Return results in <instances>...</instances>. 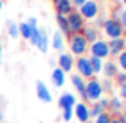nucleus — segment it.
I'll return each mask as SVG.
<instances>
[{
    "label": "nucleus",
    "mask_w": 126,
    "mask_h": 123,
    "mask_svg": "<svg viewBox=\"0 0 126 123\" xmlns=\"http://www.w3.org/2000/svg\"><path fill=\"white\" fill-rule=\"evenodd\" d=\"M104 88H102V83L97 77H93L89 80H86L85 85V93H83V99L85 102H97L99 99L104 96Z\"/></svg>",
    "instance_id": "f257e3e1"
},
{
    "label": "nucleus",
    "mask_w": 126,
    "mask_h": 123,
    "mask_svg": "<svg viewBox=\"0 0 126 123\" xmlns=\"http://www.w3.org/2000/svg\"><path fill=\"white\" fill-rule=\"evenodd\" d=\"M69 46H70V54L74 58H80V56L88 54L89 43L85 40V37L81 34H72L69 37Z\"/></svg>",
    "instance_id": "f03ea898"
},
{
    "label": "nucleus",
    "mask_w": 126,
    "mask_h": 123,
    "mask_svg": "<svg viewBox=\"0 0 126 123\" xmlns=\"http://www.w3.org/2000/svg\"><path fill=\"white\" fill-rule=\"evenodd\" d=\"M102 32L104 35L110 40V38H120V37H125V31L121 27L120 21L118 19H113V18H105L104 24H102Z\"/></svg>",
    "instance_id": "7ed1b4c3"
},
{
    "label": "nucleus",
    "mask_w": 126,
    "mask_h": 123,
    "mask_svg": "<svg viewBox=\"0 0 126 123\" xmlns=\"http://www.w3.org/2000/svg\"><path fill=\"white\" fill-rule=\"evenodd\" d=\"M88 53L89 56H96V58L102 59V61H105V59H110V51H109V43L105 38H99V40L93 42L91 45H89L88 48Z\"/></svg>",
    "instance_id": "20e7f679"
},
{
    "label": "nucleus",
    "mask_w": 126,
    "mask_h": 123,
    "mask_svg": "<svg viewBox=\"0 0 126 123\" xmlns=\"http://www.w3.org/2000/svg\"><path fill=\"white\" fill-rule=\"evenodd\" d=\"M74 67L77 69V74L80 77H83L85 80H89V78L96 77L94 70L91 67V62H89V56H80V58H75V64Z\"/></svg>",
    "instance_id": "39448f33"
},
{
    "label": "nucleus",
    "mask_w": 126,
    "mask_h": 123,
    "mask_svg": "<svg viewBox=\"0 0 126 123\" xmlns=\"http://www.w3.org/2000/svg\"><path fill=\"white\" fill-rule=\"evenodd\" d=\"M77 11L81 15L85 21H94L99 16V3L96 0H86Z\"/></svg>",
    "instance_id": "423d86ee"
},
{
    "label": "nucleus",
    "mask_w": 126,
    "mask_h": 123,
    "mask_svg": "<svg viewBox=\"0 0 126 123\" xmlns=\"http://www.w3.org/2000/svg\"><path fill=\"white\" fill-rule=\"evenodd\" d=\"M67 22H69V29H70V34H81V31L85 29L86 21L81 18V15L74 10L72 13L67 15Z\"/></svg>",
    "instance_id": "0eeeda50"
},
{
    "label": "nucleus",
    "mask_w": 126,
    "mask_h": 123,
    "mask_svg": "<svg viewBox=\"0 0 126 123\" xmlns=\"http://www.w3.org/2000/svg\"><path fill=\"white\" fill-rule=\"evenodd\" d=\"M74 117L78 120V123H89L91 117H89V105L86 102H77L74 107Z\"/></svg>",
    "instance_id": "6e6552de"
},
{
    "label": "nucleus",
    "mask_w": 126,
    "mask_h": 123,
    "mask_svg": "<svg viewBox=\"0 0 126 123\" xmlns=\"http://www.w3.org/2000/svg\"><path fill=\"white\" fill-rule=\"evenodd\" d=\"M74 64H75V58L70 54V53L62 51L61 54L58 56V67L61 69V70H64L65 74H69V72L74 70Z\"/></svg>",
    "instance_id": "1a4fd4ad"
},
{
    "label": "nucleus",
    "mask_w": 126,
    "mask_h": 123,
    "mask_svg": "<svg viewBox=\"0 0 126 123\" xmlns=\"http://www.w3.org/2000/svg\"><path fill=\"white\" fill-rule=\"evenodd\" d=\"M123 110H125V101L120 96H112V98H109L107 112L112 117H118L120 114H123Z\"/></svg>",
    "instance_id": "9d476101"
},
{
    "label": "nucleus",
    "mask_w": 126,
    "mask_h": 123,
    "mask_svg": "<svg viewBox=\"0 0 126 123\" xmlns=\"http://www.w3.org/2000/svg\"><path fill=\"white\" fill-rule=\"evenodd\" d=\"M109 43V51H110V58H117L121 51L126 50V40L125 37H120V38H110L107 40Z\"/></svg>",
    "instance_id": "9b49d317"
},
{
    "label": "nucleus",
    "mask_w": 126,
    "mask_h": 123,
    "mask_svg": "<svg viewBox=\"0 0 126 123\" xmlns=\"http://www.w3.org/2000/svg\"><path fill=\"white\" fill-rule=\"evenodd\" d=\"M35 93H37V98L40 99L42 102H45V104H49V102H53V94L51 91H49V88L45 85L42 80H38L35 83Z\"/></svg>",
    "instance_id": "f8f14e48"
},
{
    "label": "nucleus",
    "mask_w": 126,
    "mask_h": 123,
    "mask_svg": "<svg viewBox=\"0 0 126 123\" xmlns=\"http://www.w3.org/2000/svg\"><path fill=\"white\" fill-rule=\"evenodd\" d=\"M77 96L74 94V93H62L61 96H59V107H61V110H65V109H74L75 104H77Z\"/></svg>",
    "instance_id": "ddd939ff"
},
{
    "label": "nucleus",
    "mask_w": 126,
    "mask_h": 123,
    "mask_svg": "<svg viewBox=\"0 0 126 123\" xmlns=\"http://www.w3.org/2000/svg\"><path fill=\"white\" fill-rule=\"evenodd\" d=\"M118 70H120V69H118L117 62H115L113 59H105L101 74H104V78H112V80H113L115 75L118 74Z\"/></svg>",
    "instance_id": "4468645a"
},
{
    "label": "nucleus",
    "mask_w": 126,
    "mask_h": 123,
    "mask_svg": "<svg viewBox=\"0 0 126 123\" xmlns=\"http://www.w3.org/2000/svg\"><path fill=\"white\" fill-rule=\"evenodd\" d=\"M49 46H51L53 50H56V51L62 53L64 48H65V37L59 31H56L54 34H53V37L49 38Z\"/></svg>",
    "instance_id": "2eb2a0df"
},
{
    "label": "nucleus",
    "mask_w": 126,
    "mask_h": 123,
    "mask_svg": "<svg viewBox=\"0 0 126 123\" xmlns=\"http://www.w3.org/2000/svg\"><path fill=\"white\" fill-rule=\"evenodd\" d=\"M81 35L85 37V40L91 45L93 42H96V40H99L101 38V34H99V29L96 27V26H88L86 24L85 26V29L81 31Z\"/></svg>",
    "instance_id": "dca6fc26"
},
{
    "label": "nucleus",
    "mask_w": 126,
    "mask_h": 123,
    "mask_svg": "<svg viewBox=\"0 0 126 123\" xmlns=\"http://www.w3.org/2000/svg\"><path fill=\"white\" fill-rule=\"evenodd\" d=\"M65 80H67V74L64 70H61L59 67H54L51 72V82L56 88H62L65 85Z\"/></svg>",
    "instance_id": "f3484780"
},
{
    "label": "nucleus",
    "mask_w": 126,
    "mask_h": 123,
    "mask_svg": "<svg viewBox=\"0 0 126 123\" xmlns=\"http://www.w3.org/2000/svg\"><path fill=\"white\" fill-rule=\"evenodd\" d=\"M56 24H58V31L61 32L64 37H70V29H69V22H67V16L62 15H56Z\"/></svg>",
    "instance_id": "a211bd4d"
},
{
    "label": "nucleus",
    "mask_w": 126,
    "mask_h": 123,
    "mask_svg": "<svg viewBox=\"0 0 126 123\" xmlns=\"http://www.w3.org/2000/svg\"><path fill=\"white\" fill-rule=\"evenodd\" d=\"M70 82H72V86H74V89L78 93V94L83 98V93H85V85H86V80L83 77H80L78 74H74L70 77Z\"/></svg>",
    "instance_id": "6ab92c4d"
},
{
    "label": "nucleus",
    "mask_w": 126,
    "mask_h": 123,
    "mask_svg": "<svg viewBox=\"0 0 126 123\" xmlns=\"http://www.w3.org/2000/svg\"><path fill=\"white\" fill-rule=\"evenodd\" d=\"M56 8V15H62V16H67L69 13L74 11V6H72L70 0H61L59 3L54 5Z\"/></svg>",
    "instance_id": "aec40b11"
},
{
    "label": "nucleus",
    "mask_w": 126,
    "mask_h": 123,
    "mask_svg": "<svg viewBox=\"0 0 126 123\" xmlns=\"http://www.w3.org/2000/svg\"><path fill=\"white\" fill-rule=\"evenodd\" d=\"M35 48H37L38 51H42V53H48V50H49V37H48V32H46L45 29H40V40H38Z\"/></svg>",
    "instance_id": "412c9836"
},
{
    "label": "nucleus",
    "mask_w": 126,
    "mask_h": 123,
    "mask_svg": "<svg viewBox=\"0 0 126 123\" xmlns=\"http://www.w3.org/2000/svg\"><path fill=\"white\" fill-rule=\"evenodd\" d=\"M6 34H8V37L13 38V40L21 38V35H19V26H18V22L13 21V19H8V21H6Z\"/></svg>",
    "instance_id": "4be33fe9"
},
{
    "label": "nucleus",
    "mask_w": 126,
    "mask_h": 123,
    "mask_svg": "<svg viewBox=\"0 0 126 123\" xmlns=\"http://www.w3.org/2000/svg\"><path fill=\"white\" fill-rule=\"evenodd\" d=\"M18 26H19V35H21L24 40H29V38H31V35H32V27L27 24V21L18 22Z\"/></svg>",
    "instance_id": "5701e85b"
},
{
    "label": "nucleus",
    "mask_w": 126,
    "mask_h": 123,
    "mask_svg": "<svg viewBox=\"0 0 126 123\" xmlns=\"http://www.w3.org/2000/svg\"><path fill=\"white\" fill-rule=\"evenodd\" d=\"M89 62H91V67L94 70V75H99L102 72V66H104V61L96 56H89Z\"/></svg>",
    "instance_id": "b1692460"
},
{
    "label": "nucleus",
    "mask_w": 126,
    "mask_h": 123,
    "mask_svg": "<svg viewBox=\"0 0 126 123\" xmlns=\"http://www.w3.org/2000/svg\"><path fill=\"white\" fill-rule=\"evenodd\" d=\"M102 112H105V110L101 107V104H99V102H93V104H89V117H91L93 120H94L97 115H101Z\"/></svg>",
    "instance_id": "393cba45"
},
{
    "label": "nucleus",
    "mask_w": 126,
    "mask_h": 123,
    "mask_svg": "<svg viewBox=\"0 0 126 123\" xmlns=\"http://www.w3.org/2000/svg\"><path fill=\"white\" fill-rule=\"evenodd\" d=\"M117 66H118V69H120L121 72H126V50L125 51H121L120 54L117 56Z\"/></svg>",
    "instance_id": "a878e982"
},
{
    "label": "nucleus",
    "mask_w": 126,
    "mask_h": 123,
    "mask_svg": "<svg viewBox=\"0 0 126 123\" xmlns=\"http://www.w3.org/2000/svg\"><path fill=\"white\" fill-rule=\"evenodd\" d=\"M112 118H113V117H112L109 112H102L101 115H97V117L94 118V122H93V123H110Z\"/></svg>",
    "instance_id": "bb28decb"
},
{
    "label": "nucleus",
    "mask_w": 126,
    "mask_h": 123,
    "mask_svg": "<svg viewBox=\"0 0 126 123\" xmlns=\"http://www.w3.org/2000/svg\"><path fill=\"white\" fill-rule=\"evenodd\" d=\"M38 40H40V27H32V35L29 38V42H31V45L37 46Z\"/></svg>",
    "instance_id": "cd10ccee"
},
{
    "label": "nucleus",
    "mask_w": 126,
    "mask_h": 123,
    "mask_svg": "<svg viewBox=\"0 0 126 123\" xmlns=\"http://www.w3.org/2000/svg\"><path fill=\"white\" fill-rule=\"evenodd\" d=\"M101 83H102V88H104V93L113 91V80L112 78H104V80H101Z\"/></svg>",
    "instance_id": "c85d7f7f"
},
{
    "label": "nucleus",
    "mask_w": 126,
    "mask_h": 123,
    "mask_svg": "<svg viewBox=\"0 0 126 123\" xmlns=\"http://www.w3.org/2000/svg\"><path fill=\"white\" fill-rule=\"evenodd\" d=\"M118 21H120L121 27H123V31H125V34H126V6L120 8V18H118Z\"/></svg>",
    "instance_id": "c756f323"
},
{
    "label": "nucleus",
    "mask_w": 126,
    "mask_h": 123,
    "mask_svg": "<svg viewBox=\"0 0 126 123\" xmlns=\"http://www.w3.org/2000/svg\"><path fill=\"white\" fill-rule=\"evenodd\" d=\"M74 118V109H65L62 110V120L64 122H72Z\"/></svg>",
    "instance_id": "7c9ffc66"
},
{
    "label": "nucleus",
    "mask_w": 126,
    "mask_h": 123,
    "mask_svg": "<svg viewBox=\"0 0 126 123\" xmlns=\"http://www.w3.org/2000/svg\"><path fill=\"white\" fill-rule=\"evenodd\" d=\"M115 82L118 83V85H123V83L126 82V72H121V70H118V74L115 75V78H113Z\"/></svg>",
    "instance_id": "2f4dec72"
},
{
    "label": "nucleus",
    "mask_w": 126,
    "mask_h": 123,
    "mask_svg": "<svg viewBox=\"0 0 126 123\" xmlns=\"http://www.w3.org/2000/svg\"><path fill=\"white\" fill-rule=\"evenodd\" d=\"M97 102H99V104H101V107L104 109L105 112H107V107H109V98H105V96H102V98L99 99Z\"/></svg>",
    "instance_id": "473e14b6"
},
{
    "label": "nucleus",
    "mask_w": 126,
    "mask_h": 123,
    "mask_svg": "<svg viewBox=\"0 0 126 123\" xmlns=\"http://www.w3.org/2000/svg\"><path fill=\"white\" fill-rule=\"evenodd\" d=\"M118 96L126 102V82L123 83V85H120V94H118Z\"/></svg>",
    "instance_id": "72a5a7b5"
},
{
    "label": "nucleus",
    "mask_w": 126,
    "mask_h": 123,
    "mask_svg": "<svg viewBox=\"0 0 126 123\" xmlns=\"http://www.w3.org/2000/svg\"><path fill=\"white\" fill-rule=\"evenodd\" d=\"M27 24L31 26V27H38V19L35 18V16H31V18L27 19Z\"/></svg>",
    "instance_id": "f704fd0d"
},
{
    "label": "nucleus",
    "mask_w": 126,
    "mask_h": 123,
    "mask_svg": "<svg viewBox=\"0 0 126 123\" xmlns=\"http://www.w3.org/2000/svg\"><path fill=\"white\" fill-rule=\"evenodd\" d=\"M85 2H86V0H70V3H72V6H74V10H78Z\"/></svg>",
    "instance_id": "c9c22d12"
},
{
    "label": "nucleus",
    "mask_w": 126,
    "mask_h": 123,
    "mask_svg": "<svg viewBox=\"0 0 126 123\" xmlns=\"http://www.w3.org/2000/svg\"><path fill=\"white\" fill-rule=\"evenodd\" d=\"M94 21H96V27H102V24H104V21H105V18H104V16H101V15H99L97 16V18H96L94 19Z\"/></svg>",
    "instance_id": "e433bc0d"
},
{
    "label": "nucleus",
    "mask_w": 126,
    "mask_h": 123,
    "mask_svg": "<svg viewBox=\"0 0 126 123\" xmlns=\"http://www.w3.org/2000/svg\"><path fill=\"white\" fill-rule=\"evenodd\" d=\"M2 59H3V46L0 45V66H2Z\"/></svg>",
    "instance_id": "4c0bfd02"
},
{
    "label": "nucleus",
    "mask_w": 126,
    "mask_h": 123,
    "mask_svg": "<svg viewBox=\"0 0 126 123\" xmlns=\"http://www.w3.org/2000/svg\"><path fill=\"white\" fill-rule=\"evenodd\" d=\"M3 5H5L3 0H0V16H2V11H3Z\"/></svg>",
    "instance_id": "58836bf2"
},
{
    "label": "nucleus",
    "mask_w": 126,
    "mask_h": 123,
    "mask_svg": "<svg viewBox=\"0 0 126 123\" xmlns=\"http://www.w3.org/2000/svg\"><path fill=\"white\" fill-rule=\"evenodd\" d=\"M110 123H121L120 120H118V117H113V118H112V122Z\"/></svg>",
    "instance_id": "ea45409f"
},
{
    "label": "nucleus",
    "mask_w": 126,
    "mask_h": 123,
    "mask_svg": "<svg viewBox=\"0 0 126 123\" xmlns=\"http://www.w3.org/2000/svg\"><path fill=\"white\" fill-rule=\"evenodd\" d=\"M3 122V112H2V109H0V123Z\"/></svg>",
    "instance_id": "a19ab883"
},
{
    "label": "nucleus",
    "mask_w": 126,
    "mask_h": 123,
    "mask_svg": "<svg viewBox=\"0 0 126 123\" xmlns=\"http://www.w3.org/2000/svg\"><path fill=\"white\" fill-rule=\"evenodd\" d=\"M59 2H61V0H53V3H54V5H56V3H59Z\"/></svg>",
    "instance_id": "79ce46f5"
},
{
    "label": "nucleus",
    "mask_w": 126,
    "mask_h": 123,
    "mask_svg": "<svg viewBox=\"0 0 126 123\" xmlns=\"http://www.w3.org/2000/svg\"><path fill=\"white\" fill-rule=\"evenodd\" d=\"M121 2H123V5H125V6H126V0H121Z\"/></svg>",
    "instance_id": "37998d69"
},
{
    "label": "nucleus",
    "mask_w": 126,
    "mask_h": 123,
    "mask_svg": "<svg viewBox=\"0 0 126 123\" xmlns=\"http://www.w3.org/2000/svg\"><path fill=\"white\" fill-rule=\"evenodd\" d=\"M125 40H126V37H125Z\"/></svg>",
    "instance_id": "c03bdc74"
}]
</instances>
